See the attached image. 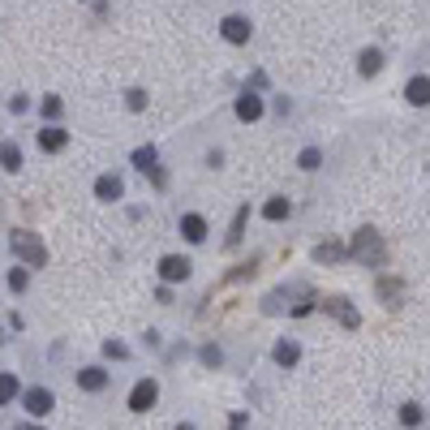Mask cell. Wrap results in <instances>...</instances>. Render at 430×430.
Masks as SVG:
<instances>
[{
    "instance_id": "1",
    "label": "cell",
    "mask_w": 430,
    "mask_h": 430,
    "mask_svg": "<svg viewBox=\"0 0 430 430\" xmlns=\"http://www.w3.org/2000/svg\"><path fill=\"white\" fill-rule=\"evenodd\" d=\"M348 254H353L357 263H366V267H383L387 263V246H383V237H379L374 228H357L353 241H348Z\"/></svg>"
},
{
    "instance_id": "2",
    "label": "cell",
    "mask_w": 430,
    "mask_h": 430,
    "mask_svg": "<svg viewBox=\"0 0 430 430\" xmlns=\"http://www.w3.org/2000/svg\"><path fill=\"white\" fill-rule=\"evenodd\" d=\"M9 250L18 254L26 267H43V263H47V246L39 241L35 232H26V228H13V232H9Z\"/></svg>"
},
{
    "instance_id": "3",
    "label": "cell",
    "mask_w": 430,
    "mask_h": 430,
    "mask_svg": "<svg viewBox=\"0 0 430 430\" xmlns=\"http://www.w3.org/2000/svg\"><path fill=\"white\" fill-rule=\"evenodd\" d=\"M155 401H159V383H155V379H142V383H134V392H130V409H134V413L155 409Z\"/></svg>"
},
{
    "instance_id": "4",
    "label": "cell",
    "mask_w": 430,
    "mask_h": 430,
    "mask_svg": "<svg viewBox=\"0 0 430 430\" xmlns=\"http://www.w3.org/2000/svg\"><path fill=\"white\" fill-rule=\"evenodd\" d=\"M189 272H194V263H189L185 254H168V259H159V276H164L168 284L172 280H189Z\"/></svg>"
},
{
    "instance_id": "5",
    "label": "cell",
    "mask_w": 430,
    "mask_h": 430,
    "mask_svg": "<svg viewBox=\"0 0 430 430\" xmlns=\"http://www.w3.org/2000/svg\"><path fill=\"white\" fill-rule=\"evenodd\" d=\"M22 405H26V413H35V418H43V413H52L56 396L47 392V387H30V392L22 396Z\"/></svg>"
},
{
    "instance_id": "6",
    "label": "cell",
    "mask_w": 430,
    "mask_h": 430,
    "mask_svg": "<svg viewBox=\"0 0 430 430\" xmlns=\"http://www.w3.org/2000/svg\"><path fill=\"white\" fill-rule=\"evenodd\" d=\"M250 18H237V13H232V18H224V22H219V35H224L228 43H250Z\"/></svg>"
},
{
    "instance_id": "7",
    "label": "cell",
    "mask_w": 430,
    "mask_h": 430,
    "mask_svg": "<svg viewBox=\"0 0 430 430\" xmlns=\"http://www.w3.org/2000/svg\"><path fill=\"white\" fill-rule=\"evenodd\" d=\"M318 306H323L327 314H336V318H340V323H344L348 331H353V327L361 323V318H357V310L348 306V301H340V297H327V301H318Z\"/></svg>"
},
{
    "instance_id": "8",
    "label": "cell",
    "mask_w": 430,
    "mask_h": 430,
    "mask_svg": "<svg viewBox=\"0 0 430 430\" xmlns=\"http://www.w3.org/2000/svg\"><path fill=\"white\" fill-rule=\"evenodd\" d=\"M125 194V181L117 177V172H104L99 181H95V198H104V202H117Z\"/></svg>"
},
{
    "instance_id": "9",
    "label": "cell",
    "mask_w": 430,
    "mask_h": 430,
    "mask_svg": "<svg viewBox=\"0 0 430 430\" xmlns=\"http://www.w3.org/2000/svg\"><path fill=\"white\" fill-rule=\"evenodd\" d=\"M77 387H82V392H104V387H108V370H99V366L77 370Z\"/></svg>"
},
{
    "instance_id": "10",
    "label": "cell",
    "mask_w": 430,
    "mask_h": 430,
    "mask_svg": "<svg viewBox=\"0 0 430 430\" xmlns=\"http://www.w3.org/2000/svg\"><path fill=\"white\" fill-rule=\"evenodd\" d=\"M181 237H185L189 246L206 241V219H202V215H181Z\"/></svg>"
},
{
    "instance_id": "11",
    "label": "cell",
    "mask_w": 430,
    "mask_h": 430,
    "mask_svg": "<svg viewBox=\"0 0 430 430\" xmlns=\"http://www.w3.org/2000/svg\"><path fill=\"white\" fill-rule=\"evenodd\" d=\"M405 99H409V104H418V108H426V104H430V77H409Z\"/></svg>"
},
{
    "instance_id": "12",
    "label": "cell",
    "mask_w": 430,
    "mask_h": 430,
    "mask_svg": "<svg viewBox=\"0 0 430 430\" xmlns=\"http://www.w3.org/2000/svg\"><path fill=\"white\" fill-rule=\"evenodd\" d=\"M237 117H241V121H259L263 117V99L254 91H246L241 99H237Z\"/></svg>"
},
{
    "instance_id": "13",
    "label": "cell",
    "mask_w": 430,
    "mask_h": 430,
    "mask_svg": "<svg viewBox=\"0 0 430 430\" xmlns=\"http://www.w3.org/2000/svg\"><path fill=\"white\" fill-rule=\"evenodd\" d=\"M65 147H69L65 130H56V125H52V130H39V151H65Z\"/></svg>"
},
{
    "instance_id": "14",
    "label": "cell",
    "mask_w": 430,
    "mask_h": 430,
    "mask_svg": "<svg viewBox=\"0 0 430 430\" xmlns=\"http://www.w3.org/2000/svg\"><path fill=\"white\" fill-rule=\"evenodd\" d=\"M357 69H361L366 77H374L379 69H383V52H379V47H366V52L357 56Z\"/></svg>"
},
{
    "instance_id": "15",
    "label": "cell",
    "mask_w": 430,
    "mask_h": 430,
    "mask_svg": "<svg viewBox=\"0 0 430 430\" xmlns=\"http://www.w3.org/2000/svg\"><path fill=\"white\" fill-rule=\"evenodd\" d=\"M272 357H276V366H297L301 348H297V340H280V344L272 348Z\"/></svg>"
},
{
    "instance_id": "16",
    "label": "cell",
    "mask_w": 430,
    "mask_h": 430,
    "mask_svg": "<svg viewBox=\"0 0 430 430\" xmlns=\"http://www.w3.org/2000/svg\"><path fill=\"white\" fill-rule=\"evenodd\" d=\"M379 297H383V306H401V297H405V289H401V280H379Z\"/></svg>"
},
{
    "instance_id": "17",
    "label": "cell",
    "mask_w": 430,
    "mask_h": 430,
    "mask_svg": "<svg viewBox=\"0 0 430 430\" xmlns=\"http://www.w3.org/2000/svg\"><path fill=\"white\" fill-rule=\"evenodd\" d=\"M314 259L318 263H340L344 259V246L340 241H323V246H314Z\"/></svg>"
},
{
    "instance_id": "18",
    "label": "cell",
    "mask_w": 430,
    "mask_h": 430,
    "mask_svg": "<svg viewBox=\"0 0 430 430\" xmlns=\"http://www.w3.org/2000/svg\"><path fill=\"white\" fill-rule=\"evenodd\" d=\"M289 211H293V202H289V198H272V202L263 206V215H267V219H289Z\"/></svg>"
},
{
    "instance_id": "19",
    "label": "cell",
    "mask_w": 430,
    "mask_h": 430,
    "mask_svg": "<svg viewBox=\"0 0 430 430\" xmlns=\"http://www.w3.org/2000/svg\"><path fill=\"white\" fill-rule=\"evenodd\" d=\"M0 159H5V172H18V168H22V151L13 147V142H5V151H0Z\"/></svg>"
},
{
    "instance_id": "20",
    "label": "cell",
    "mask_w": 430,
    "mask_h": 430,
    "mask_svg": "<svg viewBox=\"0 0 430 430\" xmlns=\"http://www.w3.org/2000/svg\"><path fill=\"white\" fill-rule=\"evenodd\" d=\"M134 168L151 172V168H155V147H138V151H134Z\"/></svg>"
},
{
    "instance_id": "21",
    "label": "cell",
    "mask_w": 430,
    "mask_h": 430,
    "mask_svg": "<svg viewBox=\"0 0 430 430\" xmlns=\"http://www.w3.org/2000/svg\"><path fill=\"white\" fill-rule=\"evenodd\" d=\"M246 219H250V206H241V211H237V219H232V232H228V246H237V241H241Z\"/></svg>"
},
{
    "instance_id": "22",
    "label": "cell",
    "mask_w": 430,
    "mask_h": 430,
    "mask_svg": "<svg viewBox=\"0 0 430 430\" xmlns=\"http://www.w3.org/2000/svg\"><path fill=\"white\" fill-rule=\"evenodd\" d=\"M18 392H22L18 374H9V370H5V379H0V396H5V405H9V401H13V396H18Z\"/></svg>"
},
{
    "instance_id": "23",
    "label": "cell",
    "mask_w": 430,
    "mask_h": 430,
    "mask_svg": "<svg viewBox=\"0 0 430 430\" xmlns=\"http://www.w3.org/2000/svg\"><path fill=\"white\" fill-rule=\"evenodd\" d=\"M401 426H422V405H401Z\"/></svg>"
},
{
    "instance_id": "24",
    "label": "cell",
    "mask_w": 430,
    "mask_h": 430,
    "mask_svg": "<svg viewBox=\"0 0 430 430\" xmlns=\"http://www.w3.org/2000/svg\"><path fill=\"white\" fill-rule=\"evenodd\" d=\"M125 104H130V112H142V108H147V91H125Z\"/></svg>"
},
{
    "instance_id": "25",
    "label": "cell",
    "mask_w": 430,
    "mask_h": 430,
    "mask_svg": "<svg viewBox=\"0 0 430 430\" xmlns=\"http://www.w3.org/2000/svg\"><path fill=\"white\" fill-rule=\"evenodd\" d=\"M318 164H323V155H318L314 147H306V151H301V168H306V172H314Z\"/></svg>"
},
{
    "instance_id": "26",
    "label": "cell",
    "mask_w": 430,
    "mask_h": 430,
    "mask_svg": "<svg viewBox=\"0 0 430 430\" xmlns=\"http://www.w3.org/2000/svg\"><path fill=\"white\" fill-rule=\"evenodd\" d=\"M60 108H65V104H60L56 95H47V99H43V117H47V121H56V117H60Z\"/></svg>"
},
{
    "instance_id": "27",
    "label": "cell",
    "mask_w": 430,
    "mask_h": 430,
    "mask_svg": "<svg viewBox=\"0 0 430 430\" xmlns=\"http://www.w3.org/2000/svg\"><path fill=\"white\" fill-rule=\"evenodd\" d=\"M104 353H108V357H117V361H125V357H130V348H125L121 340H108V344H104Z\"/></svg>"
},
{
    "instance_id": "28",
    "label": "cell",
    "mask_w": 430,
    "mask_h": 430,
    "mask_svg": "<svg viewBox=\"0 0 430 430\" xmlns=\"http://www.w3.org/2000/svg\"><path fill=\"white\" fill-rule=\"evenodd\" d=\"M198 357H202V366H219V361H224V353H219L215 344H206L202 353H198Z\"/></svg>"
},
{
    "instance_id": "29",
    "label": "cell",
    "mask_w": 430,
    "mask_h": 430,
    "mask_svg": "<svg viewBox=\"0 0 430 430\" xmlns=\"http://www.w3.org/2000/svg\"><path fill=\"white\" fill-rule=\"evenodd\" d=\"M9 289H13V293L26 289V272H22V267H13V272H9Z\"/></svg>"
},
{
    "instance_id": "30",
    "label": "cell",
    "mask_w": 430,
    "mask_h": 430,
    "mask_svg": "<svg viewBox=\"0 0 430 430\" xmlns=\"http://www.w3.org/2000/svg\"><path fill=\"white\" fill-rule=\"evenodd\" d=\"M18 430H43V426H30V422H22V426H18Z\"/></svg>"
},
{
    "instance_id": "31",
    "label": "cell",
    "mask_w": 430,
    "mask_h": 430,
    "mask_svg": "<svg viewBox=\"0 0 430 430\" xmlns=\"http://www.w3.org/2000/svg\"><path fill=\"white\" fill-rule=\"evenodd\" d=\"M177 430H194V426H177Z\"/></svg>"
}]
</instances>
